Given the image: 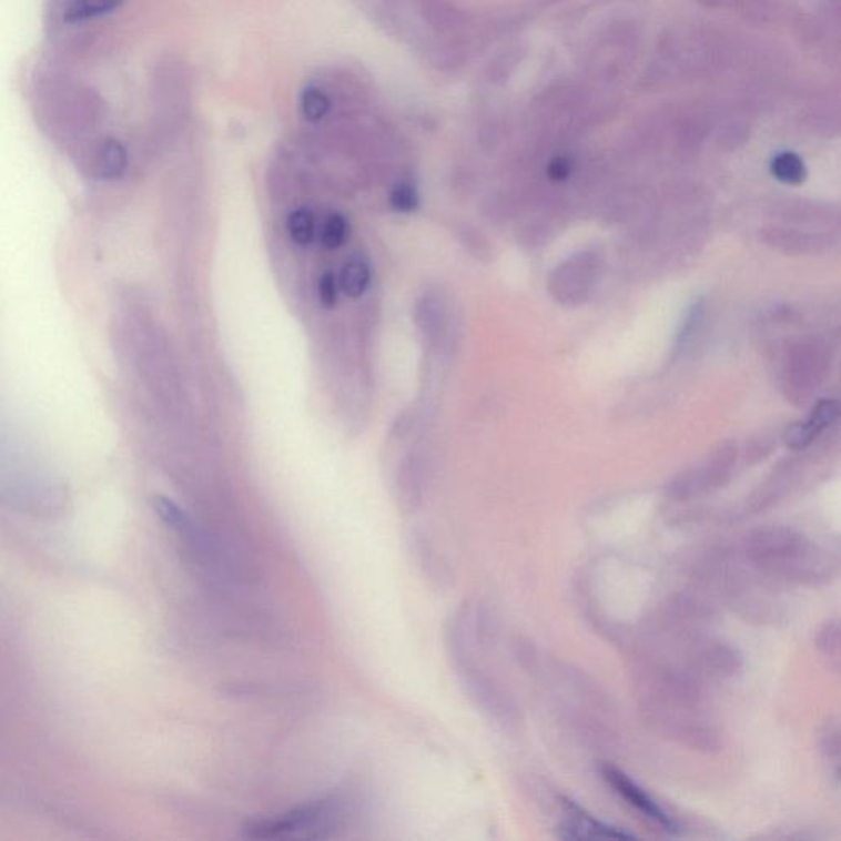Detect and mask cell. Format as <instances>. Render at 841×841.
I'll use <instances>...</instances> for the list:
<instances>
[{
	"mask_svg": "<svg viewBox=\"0 0 841 841\" xmlns=\"http://www.w3.org/2000/svg\"><path fill=\"white\" fill-rule=\"evenodd\" d=\"M702 668L709 676L727 679V677H733L740 671L741 658L731 646H710L703 651Z\"/></svg>",
	"mask_w": 841,
	"mask_h": 841,
	"instance_id": "5",
	"label": "cell"
},
{
	"mask_svg": "<svg viewBox=\"0 0 841 841\" xmlns=\"http://www.w3.org/2000/svg\"><path fill=\"white\" fill-rule=\"evenodd\" d=\"M300 104L304 119L310 122L323 121L327 112L331 111V99L327 98L323 89L316 88V85L304 88V91L301 92Z\"/></svg>",
	"mask_w": 841,
	"mask_h": 841,
	"instance_id": "13",
	"label": "cell"
},
{
	"mask_svg": "<svg viewBox=\"0 0 841 841\" xmlns=\"http://www.w3.org/2000/svg\"><path fill=\"white\" fill-rule=\"evenodd\" d=\"M771 171L779 181L788 184H799L805 180L807 170L802 159L792 152H782L774 156Z\"/></svg>",
	"mask_w": 841,
	"mask_h": 841,
	"instance_id": "12",
	"label": "cell"
},
{
	"mask_svg": "<svg viewBox=\"0 0 841 841\" xmlns=\"http://www.w3.org/2000/svg\"><path fill=\"white\" fill-rule=\"evenodd\" d=\"M600 776L604 782H607L608 788L620 796L625 802L630 803L632 809L638 810L646 819L655 822L656 825L661 827L668 833H679L680 825L676 819L652 798L649 792H646L638 782L632 781L630 776L625 774L621 769L615 768L611 764L600 766Z\"/></svg>",
	"mask_w": 841,
	"mask_h": 841,
	"instance_id": "3",
	"label": "cell"
},
{
	"mask_svg": "<svg viewBox=\"0 0 841 841\" xmlns=\"http://www.w3.org/2000/svg\"><path fill=\"white\" fill-rule=\"evenodd\" d=\"M372 282V270L367 262L361 259H352L342 266L341 286L342 293L348 297L365 295Z\"/></svg>",
	"mask_w": 841,
	"mask_h": 841,
	"instance_id": "7",
	"label": "cell"
},
{
	"mask_svg": "<svg viewBox=\"0 0 841 841\" xmlns=\"http://www.w3.org/2000/svg\"><path fill=\"white\" fill-rule=\"evenodd\" d=\"M743 554L761 576L799 586H825L839 574L835 554L789 526H766L750 533Z\"/></svg>",
	"mask_w": 841,
	"mask_h": 841,
	"instance_id": "1",
	"label": "cell"
},
{
	"mask_svg": "<svg viewBox=\"0 0 841 841\" xmlns=\"http://www.w3.org/2000/svg\"><path fill=\"white\" fill-rule=\"evenodd\" d=\"M817 433H819V429L813 426L812 420L792 424V426L789 427L788 433H786V440H788L789 446L794 447V449H802V447L809 446V444L812 443Z\"/></svg>",
	"mask_w": 841,
	"mask_h": 841,
	"instance_id": "16",
	"label": "cell"
},
{
	"mask_svg": "<svg viewBox=\"0 0 841 841\" xmlns=\"http://www.w3.org/2000/svg\"><path fill=\"white\" fill-rule=\"evenodd\" d=\"M129 166V153L122 142L105 140L98 153V171L104 180L115 181L124 176Z\"/></svg>",
	"mask_w": 841,
	"mask_h": 841,
	"instance_id": "6",
	"label": "cell"
},
{
	"mask_svg": "<svg viewBox=\"0 0 841 841\" xmlns=\"http://www.w3.org/2000/svg\"><path fill=\"white\" fill-rule=\"evenodd\" d=\"M815 648L819 649L820 656L829 662L830 668L839 672L841 666V639L840 621L837 618L825 621L819 628L815 636Z\"/></svg>",
	"mask_w": 841,
	"mask_h": 841,
	"instance_id": "9",
	"label": "cell"
},
{
	"mask_svg": "<svg viewBox=\"0 0 841 841\" xmlns=\"http://www.w3.org/2000/svg\"><path fill=\"white\" fill-rule=\"evenodd\" d=\"M347 234L348 224L344 215L333 212V214L327 215L326 222H324L321 242L327 251H337L344 245Z\"/></svg>",
	"mask_w": 841,
	"mask_h": 841,
	"instance_id": "14",
	"label": "cell"
},
{
	"mask_svg": "<svg viewBox=\"0 0 841 841\" xmlns=\"http://www.w3.org/2000/svg\"><path fill=\"white\" fill-rule=\"evenodd\" d=\"M839 418V405L835 402H822L813 408L812 420L813 426L817 429H823V427L832 424L833 420Z\"/></svg>",
	"mask_w": 841,
	"mask_h": 841,
	"instance_id": "18",
	"label": "cell"
},
{
	"mask_svg": "<svg viewBox=\"0 0 841 841\" xmlns=\"http://www.w3.org/2000/svg\"><path fill=\"white\" fill-rule=\"evenodd\" d=\"M840 734L839 718H830L823 725L819 738L820 753H822L823 761L829 764V772L835 779L837 784L840 781Z\"/></svg>",
	"mask_w": 841,
	"mask_h": 841,
	"instance_id": "8",
	"label": "cell"
},
{
	"mask_svg": "<svg viewBox=\"0 0 841 841\" xmlns=\"http://www.w3.org/2000/svg\"><path fill=\"white\" fill-rule=\"evenodd\" d=\"M570 169H573V166H570L569 159H566V156H557V159H554L553 162L549 163L547 174H549L550 180L563 181L569 176Z\"/></svg>",
	"mask_w": 841,
	"mask_h": 841,
	"instance_id": "19",
	"label": "cell"
},
{
	"mask_svg": "<svg viewBox=\"0 0 841 841\" xmlns=\"http://www.w3.org/2000/svg\"><path fill=\"white\" fill-rule=\"evenodd\" d=\"M341 813L337 798L311 800L282 815L253 820L245 833L253 840L323 839L337 825Z\"/></svg>",
	"mask_w": 841,
	"mask_h": 841,
	"instance_id": "2",
	"label": "cell"
},
{
	"mask_svg": "<svg viewBox=\"0 0 841 841\" xmlns=\"http://www.w3.org/2000/svg\"><path fill=\"white\" fill-rule=\"evenodd\" d=\"M389 203H392L393 210L403 212V214L415 212L419 206L418 190L409 181H402L393 188L392 194H389Z\"/></svg>",
	"mask_w": 841,
	"mask_h": 841,
	"instance_id": "15",
	"label": "cell"
},
{
	"mask_svg": "<svg viewBox=\"0 0 841 841\" xmlns=\"http://www.w3.org/2000/svg\"><path fill=\"white\" fill-rule=\"evenodd\" d=\"M125 0H71L67 9L68 22H83L92 17L114 12Z\"/></svg>",
	"mask_w": 841,
	"mask_h": 841,
	"instance_id": "10",
	"label": "cell"
},
{
	"mask_svg": "<svg viewBox=\"0 0 841 841\" xmlns=\"http://www.w3.org/2000/svg\"><path fill=\"white\" fill-rule=\"evenodd\" d=\"M559 835L566 840L631 839V833L608 825L590 815L582 805L569 798H559Z\"/></svg>",
	"mask_w": 841,
	"mask_h": 841,
	"instance_id": "4",
	"label": "cell"
},
{
	"mask_svg": "<svg viewBox=\"0 0 841 841\" xmlns=\"http://www.w3.org/2000/svg\"><path fill=\"white\" fill-rule=\"evenodd\" d=\"M288 232L293 244L300 245V247H310L314 242V235H316V219H314L313 211L306 210V207L293 211L288 217Z\"/></svg>",
	"mask_w": 841,
	"mask_h": 841,
	"instance_id": "11",
	"label": "cell"
},
{
	"mask_svg": "<svg viewBox=\"0 0 841 841\" xmlns=\"http://www.w3.org/2000/svg\"><path fill=\"white\" fill-rule=\"evenodd\" d=\"M317 296H320L321 304L327 307V310L336 307L338 285L336 275L333 272H326L321 275L320 283H317Z\"/></svg>",
	"mask_w": 841,
	"mask_h": 841,
	"instance_id": "17",
	"label": "cell"
}]
</instances>
